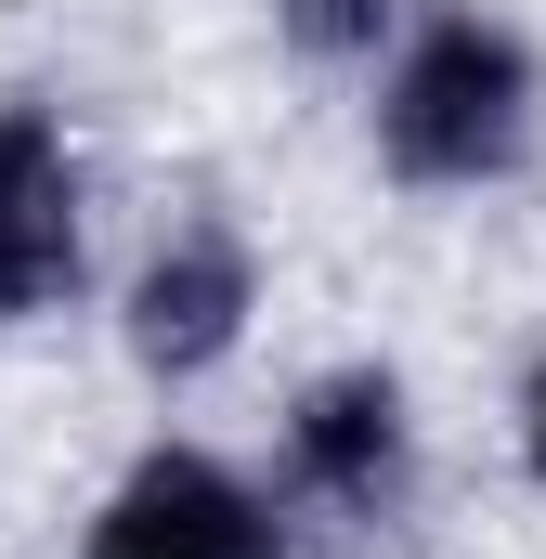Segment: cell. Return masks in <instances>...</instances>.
I'll use <instances>...</instances> for the list:
<instances>
[{"label": "cell", "instance_id": "1", "mask_svg": "<svg viewBox=\"0 0 546 559\" xmlns=\"http://www.w3.org/2000/svg\"><path fill=\"white\" fill-rule=\"evenodd\" d=\"M534 143V52L495 13H429L378 92V156L404 182H495Z\"/></svg>", "mask_w": 546, "mask_h": 559}, {"label": "cell", "instance_id": "2", "mask_svg": "<svg viewBox=\"0 0 546 559\" xmlns=\"http://www.w3.org/2000/svg\"><path fill=\"white\" fill-rule=\"evenodd\" d=\"M79 559H286V534H273V508L235 468H209V455H143L131 481L105 495V521H92Z\"/></svg>", "mask_w": 546, "mask_h": 559}, {"label": "cell", "instance_id": "3", "mask_svg": "<svg viewBox=\"0 0 546 559\" xmlns=\"http://www.w3.org/2000/svg\"><path fill=\"white\" fill-rule=\"evenodd\" d=\"M248 235L235 222H182L156 261H143L131 286V352L156 365V378H209L235 338H248Z\"/></svg>", "mask_w": 546, "mask_h": 559}, {"label": "cell", "instance_id": "4", "mask_svg": "<svg viewBox=\"0 0 546 559\" xmlns=\"http://www.w3.org/2000/svg\"><path fill=\"white\" fill-rule=\"evenodd\" d=\"M79 286V156L39 105H0V325Z\"/></svg>", "mask_w": 546, "mask_h": 559}, {"label": "cell", "instance_id": "5", "mask_svg": "<svg viewBox=\"0 0 546 559\" xmlns=\"http://www.w3.org/2000/svg\"><path fill=\"white\" fill-rule=\"evenodd\" d=\"M286 481H299L312 508L378 521V508L404 495V391H391L378 365L312 378V391H299V417H286Z\"/></svg>", "mask_w": 546, "mask_h": 559}, {"label": "cell", "instance_id": "6", "mask_svg": "<svg viewBox=\"0 0 546 559\" xmlns=\"http://www.w3.org/2000/svg\"><path fill=\"white\" fill-rule=\"evenodd\" d=\"M404 0H286V39L299 52H378Z\"/></svg>", "mask_w": 546, "mask_h": 559}, {"label": "cell", "instance_id": "7", "mask_svg": "<svg viewBox=\"0 0 546 559\" xmlns=\"http://www.w3.org/2000/svg\"><path fill=\"white\" fill-rule=\"evenodd\" d=\"M534 481H546V378H534Z\"/></svg>", "mask_w": 546, "mask_h": 559}]
</instances>
